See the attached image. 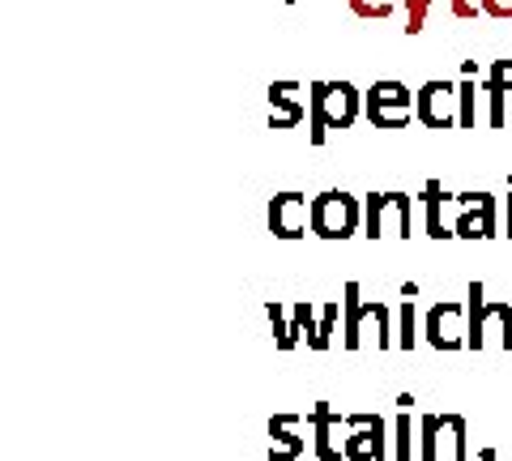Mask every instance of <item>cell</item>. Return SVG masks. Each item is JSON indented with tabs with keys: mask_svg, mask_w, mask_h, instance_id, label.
Listing matches in <instances>:
<instances>
[{
	"mask_svg": "<svg viewBox=\"0 0 512 461\" xmlns=\"http://www.w3.org/2000/svg\"><path fill=\"white\" fill-rule=\"evenodd\" d=\"M372 342L376 351H393L397 346V316L380 299H363L359 282L342 286V346L346 351H363Z\"/></svg>",
	"mask_w": 512,
	"mask_h": 461,
	"instance_id": "6da1fadb",
	"label": "cell"
},
{
	"mask_svg": "<svg viewBox=\"0 0 512 461\" xmlns=\"http://www.w3.org/2000/svg\"><path fill=\"white\" fill-rule=\"evenodd\" d=\"M363 116V90L350 82H312L308 86V141L325 146L329 129H350Z\"/></svg>",
	"mask_w": 512,
	"mask_h": 461,
	"instance_id": "7a4b0ae2",
	"label": "cell"
},
{
	"mask_svg": "<svg viewBox=\"0 0 512 461\" xmlns=\"http://www.w3.org/2000/svg\"><path fill=\"white\" fill-rule=\"evenodd\" d=\"M363 231V201L342 193V188H325L312 197V235L316 240H350Z\"/></svg>",
	"mask_w": 512,
	"mask_h": 461,
	"instance_id": "3957f363",
	"label": "cell"
},
{
	"mask_svg": "<svg viewBox=\"0 0 512 461\" xmlns=\"http://www.w3.org/2000/svg\"><path fill=\"white\" fill-rule=\"evenodd\" d=\"M363 116L372 120V129H406L410 120H419V90L384 77L363 90Z\"/></svg>",
	"mask_w": 512,
	"mask_h": 461,
	"instance_id": "277c9868",
	"label": "cell"
},
{
	"mask_svg": "<svg viewBox=\"0 0 512 461\" xmlns=\"http://www.w3.org/2000/svg\"><path fill=\"white\" fill-rule=\"evenodd\" d=\"M414 201L406 193H367L363 197V235L367 240H410Z\"/></svg>",
	"mask_w": 512,
	"mask_h": 461,
	"instance_id": "5b68a950",
	"label": "cell"
},
{
	"mask_svg": "<svg viewBox=\"0 0 512 461\" xmlns=\"http://www.w3.org/2000/svg\"><path fill=\"white\" fill-rule=\"evenodd\" d=\"M423 338H427V346H436V351H461L470 338L466 304H461V299H440V304H431L423 316Z\"/></svg>",
	"mask_w": 512,
	"mask_h": 461,
	"instance_id": "8992f818",
	"label": "cell"
},
{
	"mask_svg": "<svg viewBox=\"0 0 512 461\" xmlns=\"http://www.w3.org/2000/svg\"><path fill=\"white\" fill-rule=\"evenodd\" d=\"M453 235L457 240H491V235H504L500 201H495L491 193H457Z\"/></svg>",
	"mask_w": 512,
	"mask_h": 461,
	"instance_id": "52a82bcc",
	"label": "cell"
},
{
	"mask_svg": "<svg viewBox=\"0 0 512 461\" xmlns=\"http://www.w3.org/2000/svg\"><path fill=\"white\" fill-rule=\"evenodd\" d=\"M265 222H269V231H274V240H303V235H312V197L295 193V188L274 193L269 197Z\"/></svg>",
	"mask_w": 512,
	"mask_h": 461,
	"instance_id": "ba28073f",
	"label": "cell"
},
{
	"mask_svg": "<svg viewBox=\"0 0 512 461\" xmlns=\"http://www.w3.org/2000/svg\"><path fill=\"white\" fill-rule=\"evenodd\" d=\"M308 427H312V453L320 461H342L346 457V440H350L346 415H338L329 402H316L308 410Z\"/></svg>",
	"mask_w": 512,
	"mask_h": 461,
	"instance_id": "9c48e42d",
	"label": "cell"
},
{
	"mask_svg": "<svg viewBox=\"0 0 512 461\" xmlns=\"http://www.w3.org/2000/svg\"><path fill=\"white\" fill-rule=\"evenodd\" d=\"M470 351H512V304L504 299H487L483 316L470 321Z\"/></svg>",
	"mask_w": 512,
	"mask_h": 461,
	"instance_id": "30bf717a",
	"label": "cell"
},
{
	"mask_svg": "<svg viewBox=\"0 0 512 461\" xmlns=\"http://www.w3.org/2000/svg\"><path fill=\"white\" fill-rule=\"evenodd\" d=\"M350 440H346V461H384L393 457L389 444V423L380 415H346Z\"/></svg>",
	"mask_w": 512,
	"mask_h": 461,
	"instance_id": "8fae6325",
	"label": "cell"
},
{
	"mask_svg": "<svg viewBox=\"0 0 512 461\" xmlns=\"http://www.w3.org/2000/svg\"><path fill=\"white\" fill-rule=\"evenodd\" d=\"M461 120V94H457V82H431L419 86V124L423 129H453Z\"/></svg>",
	"mask_w": 512,
	"mask_h": 461,
	"instance_id": "7c38bea8",
	"label": "cell"
},
{
	"mask_svg": "<svg viewBox=\"0 0 512 461\" xmlns=\"http://www.w3.org/2000/svg\"><path fill=\"white\" fill-rule=\"evenodd\" d=\"M487 94V129H508L512 124V60H491L483 73Z\"/></svg>",
	"mask_w": 512,
	"mask_h": 461,
	"instance_id": "4fadbf2b",
	"label": "cell"
},
{
	"mask_svg": "<svg viewBox=\"0 0 512 461\" xmlns=\"http://www.w3.org/2000/svg\"><path fill=\"white\" fill-rule=\"evenodd\" d=\"M448 210H457V193H444L440 180H427L423 184V222H427L431 240H457L453 235L457 214H448Z\"/></svg>",
	"mask_w": 512,
	"mask_h": 461,
	"instance_id": "5bb4252c",
	"label": "cell"
},
{
	"mask_svg": "<svg viewBox=\"0 0 512 461\" xmlns=\"http://www.w3.org/2000/svg\"><path fill=\"white\" fill-rule=\"evenodd\" d=\"M308 116V103L299 99V82L269 86V129H299Z\"/></svg>",
	"mask_w": 512,
	"mask_h": 461,
	"instance_id": "9a60e30c",
	"label": "cell"
},
{
	"mask_svg": "<svg viewBox=\"0 0 512 461\" xmlns=\"http://www.w3.org/2000/svg\"><path fill=\"white\" fill-rule=\"evenodd\" d=\"M299 415H274L269 419V449L265 457L269 461H295L303 457V449H308V440L299 436Z\"/></svg>",
	"mask_w": 512,
	"mask_h": 461,
	"instance_id": "2e32d148",
	"label": "cell"
},
{
	"mask_svg": "<svg viewBox=\"0 0 512 461\" xmlns=\"http://www.w3.org/2000/svg\"><path fill=\"white\" fill-rule=\"evenodd\" d=\"M466 461L470 457V423L466 415H440V457Z\"/></svg>",
	"mask_w": 512,
	"mask_h": 461,
	"instance_id": "e0dca14e",
	"label": "cell"
},
{
	"mask_svg": "<svg viewBox=\"0 0 512 461\" xmlns=\"http://www.w3.org/2000/svg\"><path fill=\"white\" fill-rule=\"evenodd\" d=\"M265 316H269V329H274V346H278V351H295V346H299L303 338L295 333L291 308L278 304V299H269V304H265Z\"/></svg>",
	"mask_w": 512,
	"mask_h": 461,
	"instance_id": "ac0fdd59",
	"label": "cell"
},
{
	"mask_svg": "<svg viewBox=\"0 0 512 461\" xmlns=\"http://www.w3.org/2000/svg\"><path fill=\"white\" fill-rule=\"evenodd\" d=\"M393 457L397 461L419 457V427L410 423V410H397V423H393Z\"/></svg>",
	"mask_w": 512,
	"mask_h": 461,
	"instance_id": "d6986e66",
	"label": "cell"
},
{
	"mask_svg": "<svg viewBox=\"0 0 512 461\" xmlns=\"http://www.w3.org/2000/svg\"><path fill=\"white\" fill-rule=\"evenodd\" d=\"M397 346H402V351L419 346V312H414V299H402V308H397Z\"/></svg>",
	"mask_w": 512,
	"mask_h": 461,
	"instance_id": "ffe728a7",
	"label": "cell"
},
{
	"mask_svg": "<svg viewBox=\"0 0 512 461\" xmlns=\"http://www.w3.org/2000/svg\"><path fill=\"white\" fill-rule=\"evenodd\" d=\"M291 321H295V333H299V338L312 346L316 329H320V308L312 304V299H295V304H291Z\"/></svg>",
	"mask_w": 512,
	"mask_h": 461,
	"instance_id": "44dd1931",
	"label": "cell"
},
{
	"mask_svg": "<svg viewBox=\"0 0 512 461\" xmlns=\"http://www.w3.org/2000/svg\"><path fill=\"white\" fill-rule=\"evenodd\" d=\"M419 457L423 461H440V415H423L419 419Z\"/></svg>",
	"mask_w": 512,
	"mask_h": 461,
	"instance_id": "7402d4cb",
	"label": "cell"
},
{
	"mask_svg": "<svg viewBox=\"0 0 512 461\" xmlns=\"http://www.w3.org/2000/svg\"><path fill=\"white\" fill-rule=\"evenodd\" d=\"M338 321H342V304H325V308H320V329H316V338H312L308 351H329Z\"/></svg>",
	"mask_w": 512,
	"mask_h": 461,
	"instance_id": "603a6c76",
	"label": "cell"
},
{
	"mask_svg": "<svg viewBox=\"0 0 512 461\" xmlns=\"http://www.w3.org/2000/svg\"><path fill=\"white\" fill-rule=\"evenodd\" d=\"M350 5V13H355V18H367V22H380V18H389V13L402 5V0H346Z\"/></svg>",
	"mask_w": 512,
	"mask_h": 461,
	"instance_id": "cb8c5ba5",
	"label": "cell"
},
{
	"mask_svg": "<svg viewBox=\"0 0 512 461\" xmlns=\"http://www.w3.org/2000/svg\"><path fill=\"white\" fill-rule=\"evenodd\" d=\"M436 0H402V9H406V35H419V30L427 26V13Z\"/></svg>",
	"mask_w": 512,
	"mask_h": 461,
	"instance_id": "d4e9b609",
	"label": "cell"
},
{
	"mask_svg": "<svg viewBox=\"0 0 512 461\" xmlns=\"http://www.w3.org/2000/svg\"><path fill=\"white\" fill-rule=\"evenodd\" d=\"M448 9H453V18L470 22V18H478V13H483V0H448Z\"/></svg>",
	"mask_w": 512,
	"mask_h": 461,
	"instance_id": "484cf974",
	"label": "cell"
},
{
	"mask_svg": "<svg viewBox=\"0 0 512 461\" xmlns=\"http://www.w3.org/2000/svg\"><path fill=\"white\" fill-rule=\"evenodd\" d=\"M483 13H487V18L512 22V0H483Z\"/></svg>",
	"mask_w": 512,
	"mask_h": 461,
	"instance_id": "4316f807",
	"label": "cell"
},
{
	"mask_svg": "<svg viewBox=\"0 0 512 461\" xmlns=\"http://www.w3.org/2000/svg\"><path fill=\"white\" fill-rule=\"evenodd\" d=\"M500 218H504V235L512 240V188H508V197H504V205H500Z\"/></svg>",
	"mask_w": 512,
	"mask_h": 461,
	"instance_id": "83f0119b",
	"label": "cell"
},
{
	"mask_svg": "<svg viewBox=\"0 0 512 461\" xmlns=\"http://www.w3.org/2000/svg\"><path fill=\"white\" fill-rule=\"evenodd\" d=\"M419 295V282H402V299H414Z\"/></svg>",
	"mask_w": 512,
	"mask_h": 461,
	"instance_id": "f1b7e54d",
	"label": "cell"
},
{
	"mask_svg": "<svg viewBox=\"0 0 512 461\" xmlns=\"http://www.w3.org/2000/svg\"><path fill=\"white\" fill-rule=\"evenodd\" d=\"M495 457H500V453H495L491 444H483V449H478V461H495Z\"/></svg>",
	"mask_w": 512,
	"mask_h": 461,
	"instance_id": "f546056e",
	"label": "cell"
},
{
	"mask_svg": "<svg viewBox=\"0 0 512 461\" xmlns=\"http://www.w3.org/2000/svg\"><path fill=\"white\" fill-rule=\"evenodd\" d=\"M282 5H303V0H282Z\"/></svg>",
	"mask_w": 512,
	"mask_h": 461,
	"instance_id": "4dcf8cb0",
	"label": "cell"
}]
</instances>
